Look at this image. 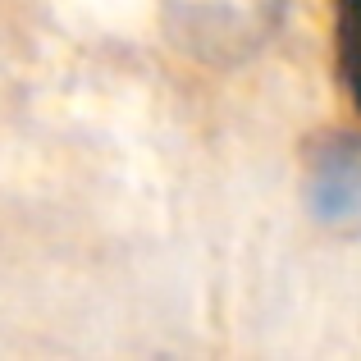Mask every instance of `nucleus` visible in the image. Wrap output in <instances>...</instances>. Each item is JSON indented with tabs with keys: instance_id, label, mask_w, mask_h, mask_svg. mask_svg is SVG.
I'll return each mask as SVG.
<instances>
[{
	"instance_id": "obj_1",
	"label": "nucleus",
	"mask_w": 361,
	"mask_h": 361,
	"mask_svg": "<svg viewBox=\"0 0 361 361\" xmlns=\"http://www.w3.org/2000/svg\"><path fill=\"white\" fill-rule=\"evenodd\" d=\"M283 0H165V32L211 69H238L279 32Z\"/></svg>"
},
{
	"instance_id": "obj_2",
	"label": "nucleus",
	"mask_w": 361,
	"mask_h": 361,
	"mask_svg": "<svg viewBox=\"0 0 361 361\" xmlns=\"http://www.w3.org/2000/svg\"><path fill=\"white\" fill-rule=\"evenodd\" d=\"M361 151L334 147L320 165H311V206L320 220H353L361 211Z\"/></svg>"
}]
</instances>
